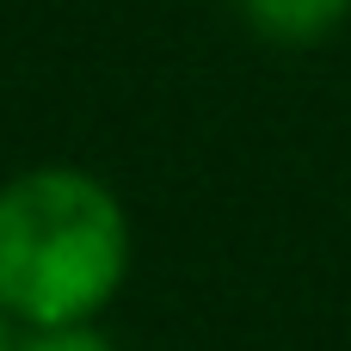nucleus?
Masks as SVG:
<instances>
[{"instance_id": "1", "label": "nucleus", "mask_w": 351, "mask_h": 351, "mask_svg": "<svg viewBox=\"0 0 351 351\" xmlns=\"http://www.w3.org/2000/svg\"><path fill=\"white\" fill-rule=\"evenodd\" d=\"M123 197L86 167H31L0 185V302L19 327L99 321L130 284Z\"/></svg>"}, {"instance_id": "2", "label": "nucleus", "mask_w": 351, "mask_h": 351, "mask_svg": "<svg viewBox=\"0 0 351 351\" xmlns=\"http://www.w3.org/2000/svg\"><path fill=\"white\" fill-rule=\"evenodd\" d=\"M241 19L278 49H308L351 19V0H241Z\"/></svg>"}, {"instance_id": "3", "label": "nucleus", "mask_w": 351, "mask_h": 351, "mask_svg": "<svg viewBox=\"0 0 351 351\" xmlns=\"http://www.w3.org/2000/svg\"><path fill=\"white\" fill-rule=\"evenodd\" d=\"M19 351H117L93 321H80V327H25L19 333Z\"/></svg>"}, {"instance_id": "4", "label": "nucleus", "mask_w": 351, "mask_h": 351, "mask_svg": "<svg viewBox=\"0 0 351 351\" xmlns=\"http://www.w3.org/2000/svg\"><path fill=\"white\" fill-rule=\"evenodd\" d=\"M19 333H25V327H19V321H12V308L0 302V351H19Z\"/></svg>"}]
</instances>
